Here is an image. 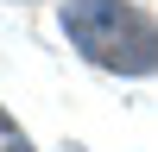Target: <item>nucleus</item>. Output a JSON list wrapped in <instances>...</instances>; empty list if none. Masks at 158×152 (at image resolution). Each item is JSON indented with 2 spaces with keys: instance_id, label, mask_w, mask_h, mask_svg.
<instances>
[{
  "instance_id": "nucleus-1",
  "label": "nucleus",
  "mask_w": 158,
  "mask_h": 152,
  "mask_svg": "<svg viewBox=\"0 0 158 152\" xmlns=\"http://www.w3.org/2000/svg\"><path fill=\"white\" fill-rule=\"evenodd\" d=\"M57 25L95 70H114V76L158 70V19L133 0H63Z\"/></svg>"
},
{
  "instance_id": "nucleus-2",
  "label": "nucleus",
  "mask_w": 158,
  "mask_h": 152,
  "mask_svg": "<svg viewBox=\"0 0 158 152\" xmlns=\"http://www.w3.org/2000/svg\"><path fill=\"white\" fill-rule=\"evenodd\" d=\"M0 152H32V139H25L19 127L6 120V108H0Z\"/></svg>"
}]
</instances>
